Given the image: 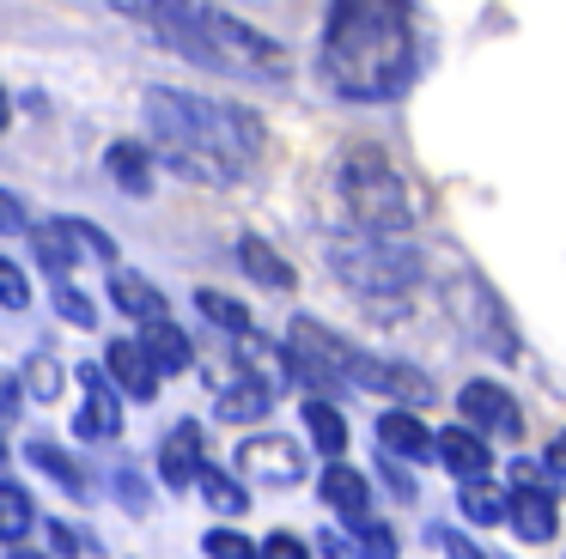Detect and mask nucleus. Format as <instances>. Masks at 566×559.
I'll list each match as a JSON object with an SVG mask.
<instances>
[{
	"instance_id": "6ab92c4d",
	"label": "nucleus",
	"mask_w": 566,
	"mask_h": 559,
	"mask_svg": "<svg viewBox=\"0 0 566 559\" xmlns=\"http://www.w3.org/2000/svg\"><path fill=\"white\" fill-rule=\"evenodd\" d=\"M269 408H274V383H269V377L256 383V371H250L238 389H226V395H220V420H262Z\"/></svg>"
},
{
	"instance_id": "c85d7f7f",
	"label": "nucleus",
	"mask_w": 566,
	"mask_h": 559,
	"mask_svg": "<svg viewBox=\"0 0 566 559\" xmlns=\"http://www.w3.org/2000/svg\"><path fill=\"white\" fill-rule=\"evenodd\" d=\"M55 310H62L74 328H92V323H98V310H92V298H86V292H74L67 280H55Z\"/></svg>"
},
{
	"instance_id": "5701e85b",
	"label": "nucleus",
	"mask_w": 566,
	"mask_h": 559,
	"mask_svg": "<svg viewBox=\"0 0 566 559\" xmlns=\"http://www.w3.org/2000/svg\"><path fill=\"white\" fill-rule=\"evenodd\" d=\"M196 486L208 493V505L220 510V517H244V486L232 481L226 468H213V462H201V474H196Z\"/></svg>"
},
{
	"instance_id": "1a4fd4ad",
	"label": "nucleus",
	"mask_w": 566,
	"mask_h": 559,
	"mask_svg": "<svg viewBox=\"0 0 566 559\" xmlns=\"http://www.w3.org/2000/svg\"><path fill=\"white\" fill-rule=\"evenodd\" d=\"M505 523H512L524 541H554V535H560V505H554V493L542 481H517L512 493H505Z\"/></svg>"
},
{
	"instance_id": "20e7f679",
	"label": "nucleus",
	"mask_w": 566,
	"mask_h": 559,
	"mask_svg": "<svg viewBox=\"0 0 566 559\" xmlns=\"http://www.w3.org/2000/svg\"><path fill=\"white\" fill-rule=\"evenodd\" d=\"M293 371L317 377V383L342 377V383H354V389L408 395V401H427V395H432V383H427L420 371H408V365H390V359H371V352L347 347L342 335H329V328L311 323V316H298V323H293Z\"/></svg>"
},
{
	"instance_id": "bb28decb",
	"label": "nucleus",
	"mask_w": 566,
	"mask_h": 559,
	"mask_svg": "<svg viewBox=\"0 0 566 559\" xmlns=\"http://www.w3.org/2000/svg\"><path fill=\"white\" fill-rule=\"evenodd\" d=\"M463 517L469 523H500L505 517V493H500V486H488V481H469L463 486Z\"/></svg>"
},
{
	"instance_id": "f257e3e1",
	"label": "nucleus",
	"mask_w": 566,
	"mask_h": 559,
	"mask_svg": "<svg viewBox=\"0 0 566 559\" xmlns=\"http://www.w3.org/2000/svg\"><path fill=\"white\" fill-rule=\"evenodd\" d=\"M323 80L354 104H390L415 80L408 0H335L323 19Z\"/></svg>"
},
{
	"instance_id": "2f4dec72",
	"label": "nucleus",
	"mask_w": 566,
	"mask_h": 559,
	"mask_svg": "<svg viewBox=\"0 0 566 559\" xmlns=\"http://www.w3.org/2000/svg\"><path fill=\"white\" fill-rule=\"evenodd\" d=\"M25 389H31V395H38V401H55V395H62V371H55V359H43V352H38V359H31L25 365Z\"/></svg>"
},
{
	"instance_id": "473e14b6",
	"label": "nucleus",
	"mask_w": 566,
	"mask_h": 559,
	"mask_svg": "<svg viewBox=\"0 0 566 559\" xmlns=\"http://www.w3.org/2000/svg\"><path fill=\"white\" fill-rule=\"evenodd\" d=\"M0 304H7V310H25V304H31V280L19 274L7 255H0Z\"/></svg>"
},
{
	"instance_id": "58836bf2",
	"label": "nucleus",
	"mask_w": 566,
	"mask_h": 559,
	"mask_svg": "<svg viewBox=\"0 0 566 559\" xmlns=\"http://www.w3.org/2000/svg\"><path fill=\"white\" fill-rule=\"evenodd\" d=\"M7 408H19V383H7V377H0V425H7Z\"/></svg>"
},
{
	"instance_id": "2eb2a0df",
	"label": "nucleus",
	"mask_w": 566,
	"mask_h": 559,
	"mask_svg": "<svg viewBox=\"0 0 566 559\" xmlns=\"http://www.w3.org/2000/svg\"><path fill=\"white\" fill-rule=\"evenodd\" d=\"M135 347H140V359H147L159 377L165 371H189V340H184V328H177V323H153Z\"/></svg>"
},
{
	"instance_id": "4c0bfd02",
	"label": "nucleus",
	"mask_w": 566,
	"mask_h": 559,
	"mask_svg": "<svg viewBox=\"0 0 566 559\" xmlns=\"http://www.w3.org/2000/svg\"><path fill=\"white\" fill-rule=\"evenodd\" d=\"M123 498H128V505H147V493H140V474H123Z\"/></svg>"
},
{
	"instance_id": "4468645a",
	"label": "nucleus",
	"mask_w": 566,
	"mask_h": 559,
	"mask_svg": "<svg viewBox=\"0 0 566 559\" xmlns=\"http://www.w3.org/2000/svg\"><path fill=\"white\" fill-rule=\"evenodd\" d=\"M111 304H116V310H128L140 328L171 323V310H165L159 286H153V280H140V274H111Z\"/></svg>"
},
{
	"instance_id": "9d476101",
	"label": "nucleus",
	"mask_w": 566,
	"mask_h": 559,
	"mask_svg": "<svg viewBox=\"0 0 566 559\" xmlns=\"http://www.w3.org/2000/svg\"><path fill=\"white\" fill-rule=\"evenodd\" d=\"M80 383H86V408H80L74 432L80 437H116L123 432V401H116L111 377H104L98 365H80Z\"/></svg>"
},
{
	"instance_id": "9b49d317",
	"label": "nucleus",
	"mask_w": 566,
	"mask_h": 559,
	"mask_svg": "<svg viewBox=\"0 0 566 559\" xmlns=\"http://www.w3.org/2000/svg\"><path fill=\"white\" fill-rule=\"evenodd\" d=\"M201 425L196 420H177L171 425V437L159 444V481L165 486H196V474H201Z\"/></svg>"
},
{
	"instance_id": "423d86ee",
	"label": "nucleus",
	"mask_w": 566,
	"mask_h": 559,
	"mask_svg": "<svg viewBox=\"0 0 566 559\" xmlns=\"http://www.w3.org/2000/svg\"><path fill=\"white\" fill-rule=\"evenodd\" d=\"M329 267L359 292H408L420 280V255L402 238H378V231L329 238Z\"/></svg>"
},
{
	"instance_id": "aec40b11",
	"label": "nucleus",
	"mask_w": 566,
	"mask_h": 559,
	"mask_svg": "<svg viewBox=\"0 0 566 559\" xmlns=\"http://www.w3.org/2000/svg\"><path fill=\"white\" fill-rule=\"evenodd\" d=\"M25 456L38 462V468L50 474V481H62L67 493H74V498H86V493H92V486H86V474H80V462L67 456V450H55L50 437H31V444H25Z\"/></svg>"
},
{
	"instance_id": "f3484780",
	"label": "nucleus",
	"mask_w": 566,
	"mask_h": 559,
	"mask_svg": "<svg viewBox=\"0 0 566 559\" xmlns=\"http://www.w3.org/2000/svg\"><path fill=\"white\" fill-rule=\"evenodd\" d=\"M378 437H384V450H390V456H408V462L432 456V437H427V425H420L415 413H402V408H390V413L378 420Z\"/></svg>"
},
{
	"instance_id": "6e6552de",
	"label": "nucleus",
	"mask_w": 566,
	"mask_h": 559,
	"mask_svg": "<svg viewBox=\"0 0 566 559\" xmlns=\"http://www.w3.org/2000/svg\"><path fill=\"white\" fill-rule=\"evenodd\" d=\"M238 468L250 474V481H269V486H293L298 474H305V456H298L293 437H274V432H256L238 444Z\"/></svg>"
},
{
	"instance_id": "393cba45",
	"label": "nucleus",
	"mask_w": 566,
	"mask_h": 559,
	"mask_svg": "<svg viewBox=\"0 0 566 559\" xmlns=\"http://www.w3.org/2000/svg\"><path fill=\"white\" fill-rule=\"evenodd\" d=\"M238 255H244V267L262 280V286H274V292L293 286V267H286V262H281V255H274L262 238H244V243H238Z\"/></svg>"
},
{
	"instance_id": "7ed1b4c3",
	"label": "nucleus",
	"mask_w": 566,
	"mask_h": 559,
	"mask_svg": "<svg viewBox=\"0 0 566 559\" xmlns=\"http://www.w3.org/2000/svg\"><path fill=\"white\" fill-rule=\"evenodd\" d=\"M123 12H140L153 24L165 49L189 55L196 67H220V73H262V80H286V55L281 43H269L262 31L226 19L208 0H116Z\"/></svg>"
},
{
	"instance_id": "b1692460",
	"label": "nucleus",
	"mask_w": 566,
	"mask_h": 559,
	"mask_svg": "<svg viewBox=\"0 0 566 559\" xmlns=\"http://www.w3.org/2000/svg\"><path fill=\"white\" fill-rule=\"evenodd\" d=\"M38 255H43V267H50L55 280L74 274V231H67V219H50V225H38Z\"/></svg>"
},
{
	"instance_id": "cd10ccee",
	"label": "nucleus",
	"mask_w": 566,
	"mask_h": 559,
	"mask_svg": "<svg viewBox=\"0 0 566 559\" xmlns=\"http://www.w3.org/2000/svg\"><path fill=\"white\" fill-rule=\"evenodd\" d=\"M354 535H359V553L366 559H396V535L378 517H354Z\"/></svg>"
},
{
	"instance_id": "f03ea898",
	"label": "nucleus",
	"mask_w": 566,
	"mask_h": 559,
	"mask_svg": "<svg viewBox=\"0 0 566 559\" xmlns=\"http://www.w3.org/2000/svg\"><path fill=\"white\" fill-rule=\"evenodd\" d=\"M147 122L159 158L189 182H238L262 152V122L250 109L196 92H147Z\"/></svg>"
},
{
	"instance_id": "a878e982",
	"label": "nucleus",
	"mask_w": 566,
	"mask_h": 559,
	"mask_svg": "<svg viewBox=\"0 0 566 559\" xmlns=\"http://www.w3.org/2000/svg\"><path fill=\"white\" fill-rule=\"evenodd\" d=\"M196 310L208 316V323H220L226 335H250V310H244L238 298H226V292H208V286H201V292H196Z\"/></svg>"
},
{
	"instance_id": "e433bc0d",
	"label": "nucleus",
	"mask_w": 566,
	"mask_h": 559,
	"mask_svg": "<svg viewBox=\"0 0 566 559\" xmlns=\"http://www.w3.org/2000/svg\"><path fill=\"white\" fill-rule=\"evenodd\" d=\"M542 468H548L554 481H566V432H560V437H554V444H548V456H542Z\"/></svg>"
},
{
	"instance_id": "412c9836",
	"label": "nucleus",
	"mask_w": 566,
	"mask_h": 559,
	"mask_svg": "<svg viewBox=\"0 0 566 559\" xmlns=\"http://www.w3.org/2000/svg\"><path fill=\"white\" fill-rule=\"evenodd\" d=\"M305 432H311V444H317L329 462L347 450V420L329 408V401H305Z\"/></svg>"
},
{
	"instance_id": "39448f33",
	"label": "nucleus",
	"mask_w": 566,
	"mask_h": 559,
	"mask_svg": "<svg viewBox=\"0 0 566 559\" xmlns=\"http://www.w3.org/2000/svg\"><path fill=\"white\" fill-rule=\"evenodd\" d=\"M335 189H342L347 213L359 219V231H378V238H402L408 225V189L390 170V158L378 146H354V152L335 165Z\"/></svg>"
},
{
	"instance_id": "dca6fc26",
	"label": "nucleus",
	"mask_w": 566,
	"mask_h": 559,
	"mask_svg": "<svg viewBox=\"0 0 566 559\" xmlns=\"http://www.w3.org/2000/svg\"><path fill=\"white\" fill-rule=\"evenodd\" d=\"M323 498H329V505L342 510L347 523H354V517H366V505H371V486H366V474H359V468H347V462H335V468H323Z\"/></svg>"
},
{
	"instance_id": "f8f14e48",
	"label": "nucleus",
	"mask_w": 566,
	"mask_h": 559,
	"mask_svg": "<svg viewBox=\"0 0 566 559\" xmlns=\"http://www.w3.org/2000/svg\"><path fill=\"white\" fill-rule=\"evenodd\" d=\"M104 371H111V389H123V395H135V401H153V395H159V371L140 359L135 340H111V359H104Z\"/></svg>"
},
{
	"instance_id": "a19ab883",
	"label": "nucleus",
	"mask_w": 566,
	"mask_h": 559,
	"mask_svg": "<svg viewBox=\"0 0 566 559\" xmlns=\"http://www.w3.org/2000/svg\"><path fill=\"white\" fill-rule=\"evenodd\" d=\"M0 128H7V92H0Z\"/></svg>"
},
{
	"instance_id": "f704fd0d",
	"label": "nucleus",
	"mask_w": 566,
	"mask_h": 559,
	"mask_svg": "<svg viewBox=\"0 0 566 559\" xmlns=\"http://www.w3.org/2000/svg\"><path fill=\"white\" fill-rule=\"evenodd\" d=\"M0 231H25V201L0 189Z\"/></svg>"
},
{
	"instance_id": "4be33fe9",
	"label": "nucleus",
	"mask_w": 566,
	"mask_h": 559,
	"mask_svg": "<svg viewBox=\"0 0 566 559\" xmlns=\"http://www.w3.org/2000/svg\"><path fill=\"white\" fill-rule=\"evenodd\" d=\"M31 523H38V510H31L25 486L0 481V541H7V547H19V541L31 535Z\"/></svg>"
},
{
	"instance_id": "7c9ffc66",
	"label": "nucleus",
	"mask_w": 566,
	"mask_h": 559,
	"mask_svg": "<svg viewBox=\"0 0 566 559\" xmlns=\"http://www.w3.org/2000/svg\"><path fill=\"white\" fill-rule=\"evenodd\" d=\"M208 559H256V541H244L238 529H208Z\"/></svg>"
},
{
	"instance_id": "c756f323",
	"label": "nucleus",
	"mask_w": 566,
	"mask_h": 559,
	"mask_svg": "<svg viewBox=\"0 0 566 559\" xmlns=\"http://www.w3.org/2000/svg\"><path fill=\"white\" fill-rule=\"evenodd\" d=\"M67 231H74V250H86V255H98V262H104V267H111V262H116V243H111V238H104V231H98V225H92V219H67Z\"/></svg>"
},
{
	"instance_id": "ddd939ff",
	"label": "nucleus",
	"mask_w": 566,
	"mask_h": 559,
	"mask_svg": "<svg viewBox=\"0 0 566 559\" xmlns=\"http://www.w3.org/2000/svg\"><path fill=\"white\" fill-rule=\"evenodd\" d=\"M432 450H439V462H444V468H451L457 474V481H481V474H488L493 468V456H488V444H481V437L475 432H469V425H451V432H444L439 437V444H432Z\"/></svg>"
},
{
	"instance_id": "0eeeda50",
	"label": "nucleus",
	"mask_w": 566,
	"mask_h": 559,
	"mask_svg": "<svg viewBox=\"0 0 566 559\" xmlns=\"http://www.w3.org/2000/svg\"><path fill=\"white\" fill-rule=\"evenodd\" d=\"M457 413H463L475 432H500L505 444H517V437H524V408H517V395H512V389H500V383H488V377L463 383Z\"/></svg>"
},
{
	"instance_id": "ea45409f",
	"label": "nucleus",
	"mask_w": 566,
	"mask_h": 559,
	"mask_svg": "<svg viewBox=\"0 0 566 559\" xmlns=\"http://www.w3.org/2000/svg\"><path fill=\"white\" fill-rule=\"evenodd\" d=\"M7 559H43V553H25V547H13V553H7Z\"/></svg>"
},
{
	"instance_id": "72a5a7b5",
	"label": "nucleus",
	"mask_w": 566,
	"mask_h": 559,
	"mask_svg": "<svg viewBox=\"0 0 566 559\" xmlns=\"http://www.w3.org/2000/svg\"><path fill=\"white\" fill-rule=\"evenodd\" d=\"M256 559H311V547L305 541H298V535H269V541H262V553Z\"/></svg>"
},
{
	"instance_id": "c9c22d12",
	"label": "nucleus",
	"mask_w": 566,
	"mask_h": 559,
	"mask_svg": "<svg viewBox=\"0 0 566 559\" xmlns=\"http://www.w3.org/2000/svg\"><path fill=\"white\" fill-rule=\"evenodd\" d=\"M432 541H439V547H444V553H451V559H481V553H475V547H469V541H463V535H457V529H432Z\"/></svg>"
},
{
	"instance_id": "a211bd4d",
	"label": "nucleus",
	"mask_w": 566,
	"mask_h": 559,
	"mask_svg": "<svg viewBox=\"0 0 566 559\" xmlns=\"http://www.w3.org/2000/svg\"><path fill=\"white\" fill-rule=\"evenodd\" d=\"M104 170H111L116 189H128V194H147L153 189V158L140 152V146H128V140H116L111 152H104Z\"/></svg>"
}]
</instances>
